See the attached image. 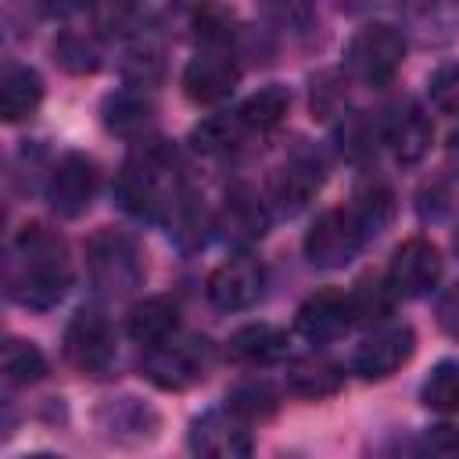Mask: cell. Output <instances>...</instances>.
Masks as SVG:
<instances>
[{"instance_id":"33","label":"cell","mask_w":459,"mask_h":459,"mask_svg":"<svg viewBox=\"0 0 459 459\" xmlns=\"http://www.w3.org/2000/svg\"><path fill=\"white\" fill-rule=\"evenodd\" d=\"M226 405H230L237 416H244L247 423H255V420L273 416L280 402H276V391L269 387L265 377H251V380H240V384L226 394Z\"/></svg>"},{"instance_id":"7","label":"cell","mask_w":459,"mask_h":459,"mask_svg":"<svg viewBox=\"0 0 459 459\" xmlns=\"http://www.w3.org/2000/svg\"><path fill=\"white\" fill-rule=\"evenodd\" d=\"M61 351L68 359L72 369H79L82 377H104L115 366V326L100 308H79L61 337Z\"/></svg>"},{"instance_id":"40","label":"cell","mask_w":459,"mask_h":459,"mask_svg":"<svg viewBox=\"0 0 459 459\" xmlns=\"http://www.w3.org/2000/svg\"><path fill=\"white\" fill-rule=\"evenodd\" d=\"M437 326L452 341H459V280L452 287H445L441 298H437Z\"/></svg>"},{"instance_id":"26","label":"cell","mask_w":459,"mask_h":459,"mask_svg":"<svg viewBox=\"0 0 459 459\" xmlns=\"http://www.w3.org/2000/svg\"><path fill=\"white\" fill-rule=\"evenodd\" d=\"M348 208L359 215V222H362L366 233L373 237V233H380V230L391 222V215H394V190H391V183H387L384 176L366 172V176L355 183Z\"/></svg>"},{"instance_id":"5","label":"cell","mask_w":459,"mask_h":459,"mask_svg":"<svg viewBox=\"0 0 459 459\" xmlns=\"http://www.w3.org/2000/svg\"><path fill=\"white\" fill-rule=\"evenodd\" d=\"M212 366V344L197 333H176L158 348H147L140 359L143 377L158 391H186L204 380Z\"/></svg>"},{"instance_id":"34","label":"cell","mask_w":459,"mask_h":459,"mask_svg":"<svg viewBox=\"0 0 459 459\" xmlns=\"http://www.w3.org/2000/svg\"><path fill=\"white\" fill-rule=\"evenodd\" d=\"M351 308H355V323H384V316L394 305V290L387 287L384 276H366L359 280L351 290Z\"/></svg>"},{"instance_id":"13","label":"cell","mask_w":459,"mask_h":459,"mask_svg":"<svg viewBox=\"0 0 459 459\" xmlns=\"http://www.w3.org/2000/svg\"><path fill=\"white\" fill-rule=\"evenodd\" d=\"M240 82V65L230 47H201L183 68V93L194 104L215 108L222 104Z\"/></svg>"},{"instance_id":"39","label":"cell","mask_w":459,"mask_h":459,"mask_svg":"<svg viewBox=\"0 0 459 459\" xmlns=\"http://www.w3.org/2000/svg\"><path fill=\"white\" fill-rule=\"evenodd\" d=\"M448 201H452V194H448V186L441 183V179H434V183H427L420 194H416V208H420V215L423 219H441L445 212H448Z\"/></svg>"},{"instance_id":"27","label":"cell","mask_w":459,"mask_h":459,"mask_svg":"<svg viewBox=\"0 0 459 459\" xmlns=\"http://www.w3.org/2000/svg\"><path fill=\"white\" fill-rule=\"evenodd\" d=\"M287 108H290V90L283 82H269V86H262V90H255L251 97L240 100L237 118L251 133H269V129H276L283 122Z\"/></svg>"},{"instance_id":"32","label":"cell","mask_w":459,"mask_h":459,"mask_svg":"<svg viewBox=\"0 0 459 459\" xmlns=\"http://www.w3.org/2000/svg\"><path fill=\"white\" fill-rule=\"evenodd\" d=\"M169 222V233L176 237V244L179 247H201L204 244V230L208 226H215L212 219H208V212H204V204H201V197L197 194H183V201L172 208V215L165 219Z\"/></svg>"},{"instance_id":"29","label":"cell","mask_w":459,"mask_h":459,"mask_svg":"<svg viewBox=\"0 0 459 459\" xmlns=\"http://www.w3.org/2000/svg\"><path fill=\"white\" fill-rule=\"evenodd\" d=\"M0 369H4V384H7V387H29V384L43 380V373H47V359H43V351H39L36 341L7 337V341H4Z\"/></svg>"},{"instance_id":"30","label":"cell","mask_w":459,"mask_h":459,"mask_svg":"<svg viewBox=\"0 0 459 459\" xmlns=\"http://www.w3.org/2000/svg\"><path fill=\"white\" fill-rule=\"evenodd\" d=\"M100 43L93 32H79V29H65L54 39V61L68 72V75H93L100 68Z\"/></svg>"},{"instance_id":"15","label":"cell","mask_w":459,"mask_h":459,"mask_svg":"<svg viewBox=\"0 0 459 459\" xmlns=\"http://www.w3.org/2000/svg\"><path fill=\"white\" fill-rule=\"evenodd\" d=\"M212 230H219V237L230 244V247H255L265 233H269V204L247 186V183H237L226 190L219 212L212 215Z\"/></svg>"},{"instance_id":"41","label":"cell","mask_w":459,"mask_h":459,"mask_svg":"<svg viewBox=\"0 0 459 459\" xmlns=\"http://www.w3.org/2000/svg\"><path fill=\"white\" fill-rule=\"evenodd\" d=\"M445 161H448V169L459 176V133L448 136V143H445Z\"/></svg>"},{"instance_id":"37","label":"cell","mask_w":459,"mask_h":459,"mask_svg":"<svg viewBox=\"0 0 459 459\" xmlns=\"http://www.w3.org/2000/svg\"><path fill=\"white\" fill-rule=\"evenodd\" d=\"M427 97H430V104H434L441 115L459 118V65L437 68V72L430 75V82H427Z\"/></svg>"},{"instance_id":"14","label":"cell","mask_w":459,"mask_h":459,"mask_svg":"<svg viewBox=\"0 0 459 459\" xmlns=\"http://www.w3.org/2000/svg\"><path fill=\"white\" fill-rule=\"evenodd\" d=\"M323 179H326L323 161L312 151H294L269 176V204L280 215H298L323 190Z\"/></svg>"},{"instance_id":"17","label":"cell","mask_w":459,"mask_h":459,"mask_svg":"<svg viewBox=\"0 0 459 459\" xmlns=\"http://www.w3.org/2000/svg\"><path fill=\"white\" fill-rule=\"evenodd\" d=\"M100 122L111 136H122L129 143H140V140H151V129L158 122V108L151 100L147 90H136V86H122L115 93L104 97L100 104Z\"/></svg>"},{"instance_id":"6","label":"cell","mask_w":459,"mask_h":459,"mask_svg":"<svg viewBox=\"0 0 459 459\" xmlns=\"http://www.w3.org/2000/svg\"><path fill=\"white\" fill-rule=\"evenodd\" d=\"M369 233L366 226L359 222V215L341 204V208H326L316 215V222L308 226L305 233V258L312 269H344L359 258V251L366 247Z\"/></svg>"},{"instance_id":"24","label":"cell","mask_w":459,"mask_h":459,"mask_svg":"<svg viewBox=\"0 0 459 459\" xmlns=\"http://www.w3.org/2000/svg\"><path fill=\"white\" fill-rule=\"evenodd\" d=\"M165 72V43L161 36L143 25L129 36L126 50H122V75H126V86H136V90H147L161 79Z\"/></svg>"},{"instance_id":"22","label":"cell","mask_w":459,"mask_h":459,"mask_svg":"<svg viewBox=\"0 0 459 459\" xmlns=\"http://www.w3.org/2000/svg\"><path fill=\"white\" fill-rule=\"evenodd\" d=\"M283 384L290 394L298 398H308V402H323V398H333L341 387H344V369L330 359V355H298L287 362V373H283Z\"/></svg>"},{"instance_id":"19","label":"cell","mask_w":459,"mask_h":459,"mask_svg":"<svg viewBox=\"0 0 459 459\" xmlns=\"http://www.w3.org/2000/svg\"><path fill=\"white\" fill-rule=\"evenodd\" d=\"M384 143L391 147L398 165H416L427 158L434 143V126L420 104H398L384 118Z\"/></svg>"},{"instance_id":"23","label":"cell","mask_w":459,"mask_h":459,"mask_svg":"<svg viewBox=\"0 0 459 459\" xmlns=\"http://www.w3.org/2000/svg\"><path fill=\"white\" fill-rule=\"evenodd\" d=\"M43 104V79L32 65L22 61H7L0 68V118L4 122H22L29 115H36V108Z\"/></svg>"},{"instance_id":"36","label":"cell","mask_w":459,"mask_h":459,"mask_svg":"<svg viewBox=\"0 0 459 459\" xmlns=\"http://www.w3.org/2000/svg\"><path fill=\"white\" fill-rule=\"evenodd\" d=\"M312 115L316 118H344V79L337 72H326L312 82Z\"/></svg>"},{"instance_id":"31","label":"cell","mask_w":459,"mask_h":459,"mask_svg":"<svg viewBox=\"0 0 459 459\" xmlns=\"http://www.w3.org/2000/svg\"><path fill=\"white\" fill-rule=\"evenodd\" d=\"M420 402L430 412L459 416V362L455 359H445L427 373V380L420 387Z\"/></svg>"},{"instance_id":"44","label":"cell","mask_w":459,"mask_h":459,"mask_svg":"<svg viewBox=\"0 0 459 459\" xmlns=\"http://www.w3.org/2000/svg\"><path fill=\"white\" fill-rule=\"evenodd\" d=\"M280 459H298V455H280Z\"/></svg>"},{"instance_id":"8","label":"cell","mask_w":459,"mask_h":459,"mask_svg":"<svg viewBox=\"0 0 459 459\" xmlns=\"http://www.w3.org/2000/svg\"><path fill=\"white\" fill-rule=\"evenodd\" d=\"M97 186H100L97 161L82 151H68L50 165L47 183H43V197L57 219H79L90 212Z\"/></svg>"},{"instance_id":"42","label":"cell","mask_w":459,"mask_h":459,"mask_svg":"<svg viewBox=\"0 0 459 459\" xmlns=\"http://www.w3.org/2000/svg\"><path fill=\"white\" fill-rule=\"evenodd\" d=\"M22 459H61V455H54V452H29V455H22Z\"/></svg>"},{"instance_id":"28","label":"cell","mask_w":459,"mask_h":459,"mask_svg":"<svg viewBox=\"0 0 459 459\" xmlns=\"http://www.w3.org/2000/svg\"><path fill=\"white\" fill-rule=\"evenodd\" d=\"M337 140H341V154L344 158L366 161L384 143V118H373L369 111H348L341 118V126H337Z\"/></svg>"},{"instance_id":"16","label":"cell","mask_w":459,"mask_h":459,"mask_svg":"<svg viewBox=\"0 0 459 459\" xmlns=\"http://www.w3.org/2000/svg\"><path fill=\"white\" fill-rule=\"evenodd\" d=\"M355 326V308H351V294L337 290V287H323L316 294H308L298 312H294V330L312 341V344H326L344 337Z\"/></svg>"},{"instance_id":"1","label":"cell","mask_w":459,"mask_h":459,"mask_svg":"<svg viewBox=\"0 0 459 459\" xmlns=\"http://www.w3.org/2000/svg\"><path fill=\"white\" fill-rule=\"evenodd\" d=\"M4 287H7V298L25 308H36V312L54 308L72 287V262H68L65 237L43 222L22 226L7 244Z\"/></svg>"},{"instance_id":"4","label":"cell","mask_w":459,"mask_h":459,"mask_svg":"<svg viewBox=\"0 0 459 459\" xmlns=\"http://www.w3.org/2000/svg\"><path fill=\"white\" fill-rule=\"evenodd\" d=\"M405 32L391 22L362 25L344 47V72L366 86H387L405 61Z\"/></svg>"},{"instance_id":"25","label":"cell","mask_w":459,"mask_h":459,"mask_svg":"<svg viewBox=\"0 0 459 459\" xmlns=\"http://www.w3.org/2000/svg\"><path fill=\"white\" fill-rule=\"evenodd\" d=\"M247 136H251V129L237 118V111H219V115L201 118L190 129V147L197 154H208V158H230L244 147Z\"/></svg>"},{"instance_id":"38","label":"cell","mask_w":459,"mask_h":459,"mask_svg":"<svg viewBox=\"0 0 459 459\" xmlns=\"http://www.w3.org/2000/svg\"><path fill=\"white\" fill-rule=\"evenodd\" d=\"M412 459H459V427L437 423L423 430V437L412 448Z\"/></svg>"},{"instance_id":"21","label":"cell","mask_w":459,"mask_h":459,"mask_svg":"<svg viewBox=\"0 0 459 459\" xmlns=\"http://www.w3.org/2000/svg\"><path fill=\"white\" fill-rule=\"evenodd\" d=\"M126 330H129V337H133L143 351L165 344L169 337L179 333V301L169 298V294H151V298L136 301V305L129 308Z\"/></svg>"},{"instance_id":"2","label":"cell","mask_w":459,"mask_h":459,"mask_svg":"<svg viewBox=\"0 0 459 459\" xmlns=\"http://www.w3.org/2000/svg\"><path fill=\"white\" fill-rule=\"evenodd\" d=\"M190 186L183 183L179 154L169 140L151 136L133 143L122 169L115 172V201L136 219H169Z\"/></svg>"},{"instance_id":"9","label":"cell","mask_w":459,"mask_h":459,"mask_svg":"<svg viewBox=\"0 0 459 459\" xmlns=\"http://www.w3.org/2000/svg\"><path fill=\"white\" fill-rule=\"evenodd\" d=\"M194 459H251L255 455V434L244 416H237L230 405L208 409L190 423L186 434Z\"/></svg>"},{"instance_id":"12","label":"cell","mask_w":459,"mask_h":459,"mask_svg":"<svg viewBox=\"0 0 459 459\" xmlns=\"http://www.w3.org/2000/svg\"><path fill=\"white\" fill-rule=\"evenodd\" d=\"M204 294L219 312H244L265 294V265L251 255H233L208 273Z\"/></svg>"},{"instance_id":"43","label":"cell","mask_w":459,"mask_h":459,"mask_svg":"<svg viewBox=\"0 0 459 459\" xmlns=\"http://www.w3.org/2000/svg\"><path fill=\"white\" fill-rule=\"evenodd\" d=\"M455 251H459V230H455Z\"/></svg>"},{"instance_id":"18","label":"cell","mask_w":459,"mask_h":459,"mask_svg":"<svg viewBox=\"0 0 459 459\" xmlns=\"http://www.w3.org/2000/svg\"><path fill=\"white\" fill-rule=\"evenodd\" d=\"M97 427L108 441H118V445H143L158 434V412L133 398V394H122V398H108L100 409H97Z\"/></svg>"},{"instance_id":"35","label":"cell","mask_w":459,"mask_h":459,"mask_svg":"<svg viewBox=\"0 0 459 459\" xmlns=\"http://www.w3.org/2000/svg\"><path fill=\"white\" fill-rule=\"evenodd\" d=\"M190 29L197 36L201 47H230V39L237 36V14L226 7H194L190 11Z\"/></svg>"},{"instance_id":"10","label":"cell","mask_w":459,"mask_h":459,"mask_svg":"<svg viewBox=\"0 0 459 459\" xmlns=\"http://www.w3.org/2000/svg\"><path fill=\"white\" fill-rule=\"evenodd\" d=\"M416 351V333L409 323H377L351 351L348 369L362 380H387L394 377Z\"/></svg>"},{"instance_id":"20","label":"cell","mask_w":459,"mask_h":459,"mask_svg":"<svg viewBox=\"0 0 459 459\" xmlns=\"http://www.w3.org/2000/svg\"><path fill=\"white\" fill-rule=\"evenodd\" d=\"M226 359L244 369H265L287 359V333L273 323H247L226 337Z\"/></svg>"},{"instance_id":"3","label":"cell","mask_w":459,"mask_h":459,"mask_svg":"<svg viewBox=\"0 0 459 459\" xmlns=\"http://www.w3.org/2000/svg\"><path fill=\"white\" fill-rule=\"evenodd\" d=\"M86 276H90V287L104 298L133 294L143 283V255L136 240L126 230L100 226L86 240Z\"/></svg>"},{"instance_id":"11","label":"cell","mask_w":459,"mask_h":459,"mask_svg":"<svg viewBox=\"0 0 459 459\" xmlns=\"http://www.w3.org/2000/svg\"><path fill=\"white\" fill-rule=\"evenodd\" d=\"M441 273H445V262L437 244L427 237H409L394 247L384 280L394 290V298H427L441 283Z\"/></svg>"}]
</instances>
